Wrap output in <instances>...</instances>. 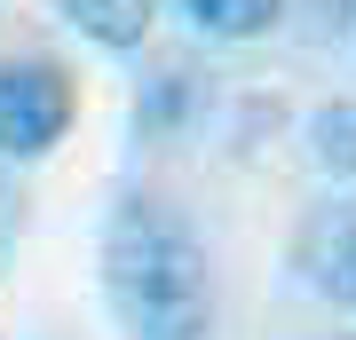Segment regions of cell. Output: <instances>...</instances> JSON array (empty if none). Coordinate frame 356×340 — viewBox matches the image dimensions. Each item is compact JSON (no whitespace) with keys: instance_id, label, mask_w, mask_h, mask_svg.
I'll return each instance as SVG.
<instances>
[{"instance_id":"6da1fadb","label":"cell","mask_w":356,"mask_h":340,"mask_svg":"<svg viewBox=\"0 0 356 340\" xmlns=\"http://www.w3.org/2000/svg\"><path fill=\"white\" fill-rule=\"evenodd\" d=\"M103 293L127 340H214L206 238L151 190H127L103 222Z\"/></svg>"},{"instance_id":"7a4b0ae2","label":"cell","mask_w":356,"mask_h":340,"mask_svg":"<svg viewBox=\"0 0 356 340\" xmlns=\"http://www.w3.org/2000/svg\"><path fill=\"white\" fill-rule=\"evenodd\" d=\"M72 72L48 56H24V63H0V159H48L56 143L72 135Z\"/></svg>"},{"instance_id":"3957f363","label":"cell","mask_w":356,"mask_h":340,"mask_svg":"<svg viewBox=\"0 0 356 340\" xmlns=\"http://www.w3.org/2000/svg\"><path fill=\"white\" fill-rule=\"evenodd\" d=\"M293 269L317 301L356 309V206H317L293 238Z\"/></svg>"},{"instance_id":"277c9868","label":"cell","mask_w":356,"mask_h":340,"mask_svg":"<svg viewBox=\"0 0 356 340\" xmlns=\"http://www.w3.org/2000/svg\"><path fill=\"white\" fill-rule=\"evenodd\" d=\"M64 16H72V32L79 40H95V48H143L159 24V0H64Z\"/></svg>"},{"instance_id":"5b68a950","label":"cell","mask_w":356,"mask_h":340,"mask_svg":"<svg viewBox=\"0 0 356 340\" xmlns=\"http://www.w3.org/2000/svg\"><path fill=\"white\" fill-rule=\"evenodd\" d=\"M309 159H317L332 182H356V95H332L325 111L309 119Z\"/></svg>"},{"instance_id":"8992f818","label":"cell","mask_w":356,"mask_h":340,"mask_svg":"<svg viewBox=\"0 0 356 340\" xmlns=\"http://www.w3.org/2000/svg\"><path fill=\"white\" fill-rule=\"evenodd\" d=\"M182 16L214 40H261L285 16V0H182Z\"/></svg>"},{"instance_id":"52a82bcc","label":"cell","mask_w":356,"mask_h":340,"mask_svg":"<svg viewBox=\"0 0 356 340\" xmlns=\"http://www.w3.org/2000/svg\"><path fill=\"white\" fill-rule=\"evenodd\" d=\"M198 95V72H166L151 95H143V127H175L182 119V103Z\"/></svg>"},{"instance_id":"ba28073f","label":"cell","mask_w":356,"mask_h":340,"mask_svg":"<svg viewBox=\"0 0 356 340\" xmlns=\"http://www.w3.org/2000/svg\"><path fill=\"white\" fill-rule=\"evenodd\" d=\"M348 340H356V332H348Z\"/></svg>"}]
</instances>
